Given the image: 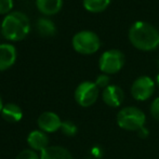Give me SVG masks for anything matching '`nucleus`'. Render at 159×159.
<instances>
[{
    "instance_id": "1",
    "label": "nucleus",
    "mask_w": 159,
    "mask_h": 159,
    "mask_svg": "<svg viewBox=\"0 0 159 159\" xmlns=\"http://www.w3.org/2000/svg\"><path fill=\"white\" fill-rule=\"evenodd\" d=\"M128 37L132 46L141 51H153L159 46V32L147 22L138 21L132 24Z\"/></svg>"
},
{
    "instance_id": "2",
    "label": "nucleus",
    "mask_w": 159,
    "mask_h": 159,
    "mask_svg": "<svg viewBox=\"0 0 159 159\" xmlns=\"http://www.w3.org/2000/svg\"><path fill=\"white\" fill-rule=\"evenodd\" d=\"M30 32V22L27 15L20 11L10 12L1 24V34L7 40L21 41Z\"/></svg>"
},
{
    "instance_id": "3",
    "label": "nucleus",
    "mask_w": 159,
    "mask_h": 159,
    "mask_svg": "<svg viewBox=\"0 0 159 159\" xmlns=\"http://www.w3.org/2000/svg\"><path fill=\"white\" fill-rule=\"evenodd\" d=\"M116 120L121 129L127 131H140L144 128L146 116L139 107L127 106L118 111Z\"/></svg>"
},
{
    "instance_id": "4",
    "label": "nucleus",
    "mask_w": 159,
    "mask_h": 159,
    "mask_svg": "<svg viewBox=\"0 0 159 159\" xmlns=\"http://www.w3.org/2000/svg\"><path fill=\"white\" fill-rule=\"evenodd\" d=\"M71 46L76 52L84 55H90L100 50L101 40L92 30H80L74 35Z\"/></svg>"
},
{
    "instance_id": "5",
    "label": "nucleus",
    "mask_w": 159,
    "mask_h": 159,
    "mask_svg": "<svg viewBox=\"0 0 159 159\" xmlns=\"http://www.w3.org/2000/svg\"><path fill=\"white\" fill-rule=\"evenodd\" d=\"M125 65V54L118 49H111L101 54L98 68L103 74L113 75L121 70Z\"/></svg>"
},
{
    "instance_id": "6",
    "label": "nucleus",
    "mask_w": 159,
    "mask_h": 159,
    "mask_svg": "<svg viewBox=\"0 0 159 159\" xmlns=\"http://www.w3.org/2000/svg\"><path fill=\"white\" fill-rule=\"evenodd\" d=\"M98 88L95 82L84 81L75 90V100L80 106L90 107L98 101Z\"/></svg>"
},
{
    "instance_id": "7",
    "label": "nucleus",
    "mask_w": 159,
    "mask_h": 159,
    "mask_svg": "<svg viewBox=\"0 0 159 159\" xmlns=\"http://www.w3.org/2000/svg\"><path fill=\"white\" fill-rule=\"evenodd\" d=\"M155 92V82L148 76H140L131 86V94L136 101H147Z\"/></svg>"
},
{
    "instance_id": "8",
    "label": "nucleus",
    "mask_w": 159,
    "mask_h": 159,
    "mask_svg": "<svg viewBox=\"0 0 159 159\" xmlns=\"http://www.w3.org/2000/svg\"><path fill=\"white\" fill-rule=\"evenodd\" d=\"M38 127L41 131L46 133H54L59 129H61L62 120L53 111H44L38 118Z\"/></svg>"
},
{
    "instance_id": "9",
    "label": "nucleus",
    "mask_w": 159,
    "mask_h": 159,
    "mask_svg": "<svg viewBox=\"0 0 159 159\" xmlns=\"http://www.w3.org/2000/svg\"><path fill=\"white\" fill-rule=\"evenodd\" d=\"M104 103L109 107H119L125 100V93L119 86L109 84L102 92Z\"/></svg>"
},
{
    "instance_id": "10",
    "label": "nucleus",
    "mask_w": 159,
    "mask_h": 159,
    "mask_svg": "<svg viewBox=\"0 0 159 159\" xmlns=\"http://www.w3.org/2000/svg\"><path fill=\"white\" fill-rule=\"evenodd\" d=\"M17 57L16 48L11 43L0 44V71L9 69L14 65Z\"/></svg>"
},
{
    "instance_id": "11",
    "label": "nucleus",
    "mask_w": 159,
    "mask_h": 159,
    "mask_svg": "<svg viewBox=\"0 0 159 159\" xmlns=\"http://www.w3.org/2000/svg\"><path fill=\"white\" fill-rule=\"evenodd\" d=\"M27 143L33 151L42 152L47 147H49V138L46 132L41 131V130H35L28 134Z\"/></svg>"
},
{
    "instance_id": "12",
    "label": "nucleus",
    "mask_w": 159,
    "mask_h": 159,
    "mask_svg": "<svg viewBox=\"0 0 159 159\" xmlns=\"http://www.w3.org/2000/svg\"><path fill=\"white\" fill-rule=\"evenodd\" d=\"M38 11L43 15H54L61 11L63 0H36Z\"/></svg>"
},
{
    "instance_id": "13",
    "label": "nucleus",
    "mask_w": 159,
    "mask_h": 159,
    "mask_svg": "<svg viewBox=\"0 0 159 159\" xmlns=\"http://www.w3.org/2000/svg\"><path fill=\"white\" fill-rule=\"evenodd\" d=\"M1 116L6 121L10 122V124H15L22 119L23 111L19 105L14 104V103H8L2 108Z\"/></svg>"
},
{
    "instance_id": "14",
    "label": "nucleus",
    "mask_w": 159,
    "mask_h": 159,
    "mask_svg": "<svg viewBox=\"0 0 159 159\" xmlns=\"http://www.w3.org/2000/svg\"><path fill=\"white\" fill-rule=\"evenodd\" d=\"M40 159H73V156L62 146H49L41 152Z\"/></svg>"
},
{
    "instance_id": "15",
    "label": "nucleus",
    "mask_w": 159,
    "mask_h": 159,
    "mask_svg": "<svg viewBox=\"0 0 159 159\" xmlns=\"http://www.w3.org/2000/svg\"><path fill=\"white\" fill-rule=\"evenodd\" d=\"M36 27H37V32L42 37H52L57 34V26L54 22L47 17L38 19Z\"/></svg>"
},
{
    "instance_id": "16",
    "label": "nucleus",
    "mask_w": 159,
    "mask_h": 159,
    "mask_svg": "<svg viewBox=\"0 0 159 159\" xmlns=\"http://www.w3.org/2000/svg\"><path fill=\"white\" fill-rule=\"evenodd\" d=\"M111 4V0H82V6L88 12L100 13L105 11Z\"/></svg>"
},
{
    "instance_id": "17",
    "label": "nucleus",
    "mask_w": 159,
    "mask_h": 159,
    "mask_svg": "<svg viewBox=\"0 0 159 159\" xmlns=\"http://www.w3.org/2000/svg\"><path fill=\"white\" fill-rule=\"evenodd\" d=\"M61 130L65 135L67 136H73L77 133V127H76V125L73 121H69V120L62 122Z\"/></svg>"
},
{
    "instance_id": "18",
    "label": "nucleus",
    "mask_w": 159,
    "mask_h": 159,
    "mask_svg": "<svg viewBox=\"0 0 159 159\" xmlns=\"http://www.w3.org/2000/svg\"><path fill=\"white\" fill-rule=\"evenodd\" d=\"M109 84H111V78L106 74H101L95 79V84L98 86V89H103L104 90L105 88H107L109 86Z\"/></svg>"
},
{
    "instance_id": "19",
    "label": "nucleus",
    "mask_w": 159,
    "mask_h": 159,
    "mask_svg": "<svg viewBox=\"0 0 159 159\" xmlns=\"http://www.w3.org/2000/svg\"><path fill=\"white\" fill-rule=\"evenodd\" d=\"M15 159H40V156H38L37 153L33 149H24L16 156Z\"/></svg>"
},
{
    "instance_id": "20",
    "label": "nucleus",
    "mask_w": 159,
    "mask_h": 159,
    "mask_svg": "<svg viewBox=\"0 0 159 159\" xmlns=\"http://www.w3.org/2000/svg\"><path fill=\"white\" fill-rule=\"evenodd\" d=\"M13 4V0H0V14H9Z\"/></svg>"
},
{
    "instance_id": "21",
    "label": "nucleus",
    "mask_w": 159,
    "mask_h": 159,
    "mask_svg": "<svg viewBox=\"0 0 159 159\" xmlns=\"http://www.w3.org/2000/svg\"><path fill=\"white\" fill-rule=\"evenodd\" d=\"M151 114L156 120H159V98H156L151 104Z\"/></svg>"
},
{
    "instance_id": "22",
    "label": "nucleus",
    "mask_w": 159,
    "mask_h": 159,
    "mask_svg": "<svg viewBox=\"0 0 159 159\" xmlns=\"http://www.w3.org/2000/svg\"><path fill=\"white\" fill-rule=\"evenodd\" d=\"M3 102H2V98H1V96H0V113H1V111H2V108H3Z\"/></svg>"
},
{
    "instance_id": "23",
    "label": "nucleus",
    "mask_w": 159,
    "mask_h": 159,
    "mask_svg": "<svg viewBox=\"0 0 159 159\" xmlns=\"http://www.w3.org/2000/svg\"><path fill=\"white\" fill-rule=\"evenodd\" d=\"M156 82H157V84H158V87H159V74L157 75V77H156Z\"/></svg>"
},
{
    "instance_id": "24",
    "label": "nucleus",
    "mask_w": 159,
    "mask_h": 159,
    "mask_svg": "<svg viewBox=\"0 0 159 159\" xmlns=\"http://www.w3.org/2000/svg\"><path fill=\"white\" fill-rule=\"evenodd\" d=\"M1 24H2V23L0 22V32H1Z\"/></svg>"
},
{
    "instance_id": "25",
    "label": "nucleus",
    "mask_w": 159,
    "mask_h": 159,
    "mask_svg": "<svg viewBox=\"0 0 159 159\" xmlns=\"http://www.w3.org/2000/svg\"><path fill=\"white\" fill-rule=\"evenodd\" d=\"M158 64H159V61H158Z\"/></svg>"
}]
</instances>
